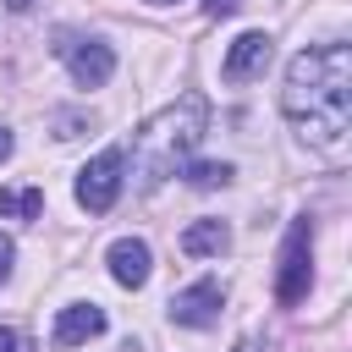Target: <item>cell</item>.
I'll return each mask as SVG.
<instances>
[{
    "label": "cell",
    "instance_id": "5bb4252c",
    "mask_svg": "<svg viewBox=\"0 0 352 352\" xmlns=\"http://www.w3.org/2000/svg\"><path fill=\"white\" fill-rule=\"evenodd\" d=\"M11 264H16V242H11L6 231H0V280L11 275Z\"/></svg>",
    "mask_w": 352,
    "mask_h": 352
},
{
    "label": "cell",
    "instance_id": "3957f363",
    "mask_svg": "<svg viewBox=\"0 0 352 352\" xmlns=\"http://www.w3.org/2000/svg\"><path fill=\"white\" fill-rule=\"evenodd\" d=\"M314 286V226L297 220L286 231V248H280V275H275V302L280 308H297Z\"/></svg>",
    "mask_w": 352,
    "mask_h": 352
},
{
    "label": "cell",
    "instance_id": "ba28073f",
    "mask_svg": "<svg viewBox=\"0 0 352 352\" xmlns=\"http://www.w3.org/2000/svg\"><path fill=\"white\" fill-rule=\"evenodd\" d=\"M94 336H104V308L99 302H72V308L55 314V346H82Z\"/></svg>",
    "mask_w": 352,
    "mask_h": 352
},
{
    "label": "cell",
    "instance_id": "d6986e66",
    "mask_svg": "<svg viewBox=\"0 0 352 352\" xmlns=\"http://www.w3.org/2000/svg\"><path fill=\"white\" fill-rule=\"evenodd\" d=\"M236 352H253V346H236Z\"/></svg>",
    "mask_w": 352,
    "mask_h": 352
},
{
    "label": "cell",
    "instance_id": "9a60e30c",
    "mask_svg": "<svg viewBox=\"0 0 352 352\" xmlns=\"http://www.w3.org/2000/svg\"><path fill=\"white\" fill-rule=\"evenodd\" d=\"M236 6H242V0H204V11H209V16H231Z\"/></svg>",
    "mask_w": 352,
    "mask_h": 352
},
{
    "label": "cell",
    "instance_id": "277c9868",
    "mask_svg": "<svg viewBox=\"0 0 352 352\" xmlns=\"http://www.w3.org/2000/svg\"><path fill=\"white\" fill-rule=\"evenodd\" d=\"M121 170H126V154H121V148L94 154V160L77 170V204H82L88 214H104V209L121 198Z\"/></svg>",
    "mask_w": 352,
    "mask_h": 352
},
{
    "label": "cell",
    "instance_id": "7c38bea8",
    "mask_svg": "<svg viewBox=\"0 0 352 352\" xmlns=\"http://www.w3.org/2000/svg\"><path fill=\"white\" fill-rule=\"evenodd\" d=\"M187 182H192V187H226V182H231V165L198 160V165H187Z\"/></svg>",
    "mask_w": 352,
    "mask_h": 352
},
{
    "label": "cell",
    "instance_id": "6da1fadb",
    "mask_svg": "<svg viewBox=\"0 0 352 352\" xmlns=\"http://www.w3.org/2000/svg\"><path fill=\"white\" fill-rule=\"evenodd\" d=\"M280 104L302 138H314L319 148H336L346 138V121H352V50L346 44L302 50L286 66Z\"/></svg>",
    "mask_w": 352,
    "mask_h": 352
},
{
    "label": "cell",
    "instance_id": "5b68a950",
    "mask_svg": "<svg viewBox=\"0 0 352 352\" xmlns=\"http://www.w3.org/2000/svg\"><path fill=\"white\" fill-rule=\"evenodd\" d=\"M60 55H66V66H72V82L77 88H104L110 82V72H116V50L104 44V38H66L60 33V44H55Z\"/></svg>",
    "mask_w": 352,
    "mask_h": 352
},
{
    "label": "cell",
    "instance_id": "8fae6325",
    "mask_svg": "<svg viewBox=\"0 0 352 352\" xmlns=\"http://www.w3.org/2000/svg\"><path fill=\"white\" fill-rule=\"evenodd\" d=\"M0 214H11V220H38V214H44V192H38V187H0Z\"/></svg>",
    "mask_w": 352,
    "mask_h": 352
},
{
    "label": "cell",
    "instance_id": "30bf717a",
    "mask_svg": "<svg viewBox=\"0 0 352 352\" xmlns=\"http://www.w3.org/2000/svg\"><path fill=\"white\" fill-rule=\"evenodd\" d=\"M226 248H231V231H226V220H192V226L182 231V253H187V258H209V253L220 258Z\"/></svg>",
    "mask_w": 352,
    "mask_h": 352
},
{
    "label": "cell",
    "instance_id": "9c48e42d",
    "mask_svg": "<svg viewBox=\"0 0 352 352\" xmlns=\"http://www.w3.org/2000/svg\"><path fill=\"white\" fill-rule=\"evenodd\" d=\"M148 270H154V258H148V242H138V236H121V242H110V275H116L126 292H138V286L148 280Z\"/></svg>",
    "mask_w": 352,
    "mask_h": 352
},
{
    "label": "cell",
    "instance_id": "8992f818",
    "mask_svg": "<svg viewBox=\"0 0 352 352\" xmlns=\"http://www.w3.org/2000/svg\"><path fill=\"white\" fill-rule=\"evenodd\" d=\"M270 55H275L270 33H258V28H253V33H236L231 50H226V60H220V77H226V82H253V77H264Z\"/></svg>",
    "mask_w": 352,
    "mask_h": 352
},
{
    "label": "cell",
    "instance_id": "4fadbf2b",
    "mask_svg": "<svg viewBox=\"0 0 352 352\" xmlns=\"http://www.w3.org/2000/svg\"><path fill=\"white\" fill-rule=\"evenodd\" d=\"M0 352H33V346H28L22 330H6V324H0Z\"/></svg>",
    "mask_w": 352,
    "mask_h": 352
},
{
    "label": "cell",
    "instance_id": "ac0fdd59",
    "mask_svg": "<svg viewBox=\"0 0 352 352\" xmlns=\"http://www.w3.org/2000/svg\"><path fill=\"white\" fill-rule=\"evenodd\" d=\"M148 6H170V0H148Z\"/></svg>",
    "mask_w": 352,
    "mask_h": 352
},
{
    "label": "cell",
    "instance_id": "e0dca14e",
    "mask_svg": "<svg viewBox=\"0 0 352 352\" xmlns=\"http://www.w3.org/2000/svg\"><path fill=\"white\" fill-rule=\"evenodd\" d=\"M6 6H11V11H33V0H6Z\"/></svg>",
    "mask_w": 352,
    "mask_h": 352
},
{
    "label": "cell",
    "instance_id": "2e32d148",
    "mask_svg": "<svg viewBox=\"0 0 352 352\" xmlns=\"http://www.w3.org/2000/svg\"><path fill=\"white\" fill-rule=\"evenodd\" d=\"M11 148H16V143H11V132L0 126V160H11Z\"/></svg>",
    "mask_w": 352,
    "mask_h": 352
},
{
    "label": "cell",
    "instance_id": "52a82bcc",
    "mask_svg": "<svg viewBox=\"0 0 352 352\" xmlns=\"http://www.w3.org/2000/svg\"><path fill=\"white\" fill-rule=\"evenodd\" d=\"M220 302H226V286L209 275V280H192V286H182V292L170 297V319H176V324L204 330V324H214V319H220Z\"/></svg>",
    "mask_w": 352,
    "mask_h": 352
},
{
    "label": "cell",
    "instance_id": "7a4b0ae2",
    "mask_svg": "<svg viewBox=\"0 0 352 352\" xmlns=\"http://www.w3.org/2000/svg\"><path fill=\"white\" fill-rule=\"evenodd\" d=\"M204 99L198 94H187L182 104H170L165 116H154L143 132H132V154H138V170L148 176V182H160V176H170L187 154H192V143L204 138Z\"/></svg>",
    "mask_w": 352,
    "mask_h": 352
}]
</instances>
